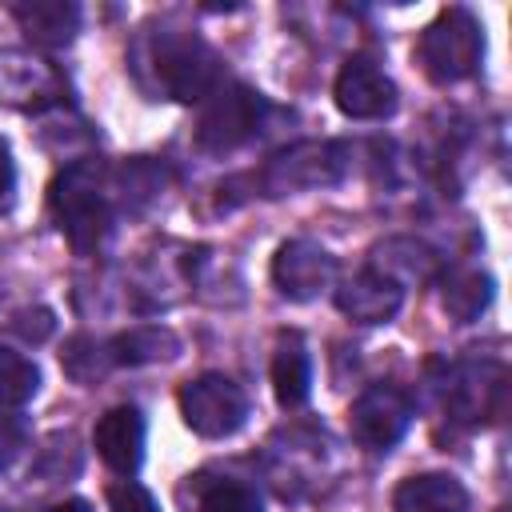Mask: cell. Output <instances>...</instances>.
<instances>
[{"label": "cell", "mask_w": 512, "mask_h": 512, "mask_svg": "<svg viewBox=\"0 0 512 512\" xmlns=\"http://www.w3.org/2000/svg\"><path fill=\"white\" fill-rule=\"evenodd\" d=\"M64 96L60 72L36 56H0V100L16 108H48Z\"/></svg>", "instance_id": "cell-13"}, {"label": "cell", "mask_w": 512, "mask_h": 512, "mask_svg": "<svg viewBox=\"0 0 512 512\" xmlns=\"http://www.w3.org/2000/svg\"><path fill=\"white\" fill-rule=\"evenodd\" d=\"M344 144H296L284 148L280 156H272L260 172V184L268 196H284V192H304V188H320V184H336L348 168L344 160Z\"/></svg>", "instance_id": "cell-6"}, {"label": "cell", "mask_w": 512, "mask_h": 512, "mask_svg": "<svg viewBox=\"0 0 512 512\" xmlns=\"http://www.w3.org/2000/svg\"><path fill=\"white\" fill-rule=\"evenodd\" d=\"M412 424V404L396 384H372L352 400L348 412V428L352 436L372 448V452H388Z\"/></svg>", "instance_id": "cell-7"}, {"label": "cell", "mask_w": 512, "mask_h": 512, "mask_svg": "<svg viewBox=\"0 0 512 512\" xmlns=\"http://www.w3.org/2000/svg\"><path fill=\"white\" fill-rule=\"evenodd\" d=\"M504 388H508V376L500 364H468L456 372L448 388V400H444L448 416L460 424H484L504 412Z\"/></svg>", "instance_id": "cell-10"}, {"label": "cell", "mask_w": 512, "mask_h": 512, "mask_svg": "<svg viewBox=\"0 0 512 512\" xmlns=\"http://www.w3.org/2000/svg\"><path fill=\"white\" fill-rule=\"evenodd\" d=\"M260 116H264V96L244 88V84H220L208 100V108L200 112L196 124V144L204 152H232L244 140H252L260 132Z\"/></svg>", "instance_id": "cell-5"}, {"label": "cell", "mask_w": 512, "mask_h": 512, "mask_svg": "<svg viewBox=\"0 0 512 512\" xmlns=\"http://www.w3.org/2000/svg\"><path fill=\"white\" fill-rule=\"evenodd\" d=\"M12 328H16L24 340L40 344V340L56 328V320H52V312H48V308H24V312H16V316H12Z\"/></svg>", "instance_id": "cell-24"}, {"label": "cell", "mask_w": 512, "mask_h": 512, "mask_svg": "<svg viewBox=\"0 0 512 512\" xmlns=\"http://www.w3.org/2000/svg\"><path fill=\"white\" fill-rule=\"evenodd\" d=\"M36 388H40V368L28 356H20V352L0 344V404L16 408V404L32 400Z\"/></svg>", "instance_id": "cell-19"}, {"label": "cell", "mask_w": 512, "mask_h": 512, "mask_svg": "<svg viewBox=\"0 0 512 512\" xmlns=\"http://www.w3.org/2000/svg\"><path fill=\"white\" fill-rule=\"evenodd\" d=\"M12 200H16V164H12L8 144L0 140V212H8Z\"/></svg>", "instance_id": "cell-25"}, {"label": "cell", "mask_w": 512, "mask_h": 512, "mask_svg": "<svg viewBox=\"0 0 512 512\" xmlns=\"http://www.w3.org/2000/svg\"><path fill=\"white\" fill-rule=\"evenodd\" d=\"M44 512H92L84 500H64V504H52V508H44Z\"/></svg>", "instance_id": "cell-26"}, {"label": "cell", "mask_w": 512, "mask_h": 512, "mask_svg": "<svg viewBox=\"0 0 512 512\" xmlns=\"http://www.w3.org/2000/svg\"><path fill=\"white\" fill-rule=\"evenodd\" d=\"M24 436H28L24 416H16V412H0V468H8V464L16 460V452L24 448Z\"/></svg>", "instance_id": "cell-23"}, {"label": "cell", "mask_w": 512, "mask_h": 512, "mask_svg": "<svg viewBox=\"0 0 512 512\" xmlns=\"http://www.w3.org/2000/svg\"><path fill=\"white\" fill-rule=\"evenodd\" d=\"M180 416L196 436L220 440L244 424L248 400H244L240 384L228 380L224 372H204L180 388Z\"/></svg>", "instance_id": "cell-4"}, {"label": "cell", "mask_w": 512, "mask_h": 512, "mask_svg": "<svg viewBox=\"0 0 512 512\" xmlns=\"http://www.w3.org/2000/svg\"><path fill=\"white\" fill-rule=\"evenodd\" d=\"M272 388H276L280 408H300L308 400L312 364H308V348H304V340L296 332H284L276 340V352H272Z\"/></svg>", "instance_id": "cell-16"}, {"label": "cell", "mask_w": 512, "mask_h": 512, "mask_svg": "<svg viewBox=\"0 0 512 512\" xmlns=\"http://www.w3.org/2000/svg\"><path fill=\"white\" fill-rule=\"evenodd\" d=\"M336 276V260L316 240H288L276 248L272 260V284L288 300H312L320 296Z\"/></svg>", "instance_id": "cell-9"}, {"label": "cell", "mask_w": 512, "mask_h": 512, "mask_svg": "<svg viewBox=\"0 0 512 512\" xmlns=\"http://www.w3.org/2000/svg\"><path fill=\"white\" fill-rule=\"evenodd\" d=\"M336 108L352 120H384L396 108V84L372 56H348L336 76Z\"/></svg>", "instance_id": "cell-8"}, {"label": "cell", "mask_w": 512, "mask_h": 512, "mask_svg": "<svg viewBox=\"0 0 512 512\" xmlns=\"http://www.w3.org/2000/svg\"><path fill=\"white\" fill-rule=\"evenodd\" d=\"M152 68H156V84L164 96L172 100H204L220 88V56L192 32H156L152 36Z\"/></svg>", "instance_id": "cell-3"}, {"label": "cell", "mask_w": 512, "mask_h": 512, "mask_svg": "<svg viewBox=\"0 0 512 512\" xmlns=\"http://www.w3.org/2000/svg\"><path fill=\"white\" fill-rule=\"evenodd\" d=\"M404 304V284L388 280L376 268L356 272L336 288V308L356 324H388Z\"/></svg>", "instance_id": "cell-12"}, {"label": "cell", "mask_w": 512, "mask_h": 512, "mask_svg": "<svg viewBox=\"0 0 512 512\" xmlns=\"http://www.w3.org/2000/svg\"><path fill=\"white\" fill-rule=\"evenodd\" d=\"M60 364H64V372H68L72 380L88 384V380H96V376L112 364V356H108V348H100L92 336H76V340H68V348L60 352Z\"/></svg>", "instance_id": "cell-21"}, {"label": "cell", "mask_w": 512, "mask_h": 512, "mask_svg": "<svg viewBox=\"0 0 512 512\" xmlns=\"http://www.w3.org/2000/svg\"><path fill=\"white\" fill-rule=\"evenodd\" d=\"M488 300H492V280H488L484 272L456 268V272H448L444 284H440V304H444V312H448L452 320H460V324L476 320V316L488 308Z\"/></svg>", "instance_id": "cell-17"}, {"label": "cell", "mask_w": 512, "mask_h": 512, "mask_svg": "<svg viewBox=\"0 0 512 512\" xmlns=\"http://www.w3.org/2000/svg\"><path fill=\"white\" fill-rule=\"evenodd\" d=\"M484 56V32L468 8H444L416 40V60L432 84H460Z\"/></svg>", "instance_id": "cell-2"}, {"label": "cell", "mask_w": 512, "mask_h": 512, "mask_svg": "<svg viewBox=\"0 0 512 512\" xmlns=\"http://www.w3.org/2000/svg\"><path fill=\"white\" fill-rule=\"evenodd\" d=\"M108 508H112V512H160V504L152 500V492L140 488L136 480L112 484V488H108Z\"/></svg>", "instance_id": "cell-22"}, {"label": "cell", "mask_w": 512, "mask_h": 512, "mask_svg": "<svg viewBox=\"0 0 512 512\" xmlns=\"http://www.w3.org/2000/svg\"><path fill=\"white\" fill-rule=\"evenodd\" d=\"M12 16L16 24L24 28V36L32 44H44V48H60L76 36L80 28V8L76 4H64V0H32V4H12Z\"/></svg>", "instance_id": "cell-15"}, {"label": "cell", "mask_w": 512, "mask_h": 512, "mask_svg": "<svg viewBox=\"0 0 512 512\" xmlns=\"http://www.w3.org/2000/svg\"><path fill=\"white\" fill-rule=\"evenodd\" d=\"M48 208L76 252H92L112 224V184L100 156L72 160L48 188Z\"/></svg>", "instance_id": "cell-1"}, {"label": "cell", "mask_w": 512, "mask_h": 512, "mask_svg": "<svg viewBox=\"0 0 512 512\" xmlns=\"http://www.w3.org/2000/svg\"><path fill=\"white\" fill-rule=\"evenodd\" d=\"M196 512H264V504H260V496H256L252 484H240V480H216L212 488L200 492Z\"/></svg>", "instance_id": "cell-20"}, {"label": "cell", "mask_w": 512, "mask_h": 512, "mask_svg": "<svg viewBox=\"0 0 512 512\" xmlns=\"http://www.w3.org/2000/svg\"><path fill=\"white\" fill-rule=\"evenodd\" d=\"M92 444H96V456L112 472L132 476L144 460V416H140V408L136 404L108 408L92 428Z\"/></svg>", "instance_id": "cell-11"}, {"label": "cell", "mask_w": 512, "mask_h": 512, "mask_svg": "<svg viewBox=\"0 0 512 512\" xmlns=\"http://www.w3.org/2000/svg\"><path fill=\"white\" fill-rule=\"evenodd\" d=\"M108 356L112 364H148V360H164V356H176V336L160 324H140V328H128L120 332L112 344H108Z\"/></svg>", "instance_id": "cell-18"}, {"label": "cell", "mask_w": 512, "mask_h": 512, "mask_svg": "<svg viewBox=\"0 0 512 512\" xmlns=\"http://www.w3.org/2000/svg\"><path fill=\"white\" fill-rule=\"evenodd\" d=\"M396 512H468V488L448 472H420L396 484Z\"/></svg>", "instance_id": "cell-14"}]
</instances>
